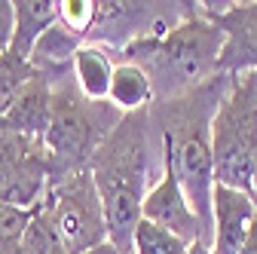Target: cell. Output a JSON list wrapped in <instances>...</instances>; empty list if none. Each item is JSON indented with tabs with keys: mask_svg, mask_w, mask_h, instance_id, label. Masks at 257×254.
Segmentation results:
<instances>
[{
	"mask_svg": "<svg viewBox=\"0 0 257 254\" xmlns=\"http://www.w3.org/2000/svg\"><path fill=\"white\" fill-rule=\"evenodd\" d=\"M52 184V156L46 141L0 129V202L37 208Z\"/></svg>",
	"mask_w": 257,
	"mask_h": 254,
	"instance_id": "obj_5",
	"label": "cell"
},
{
	"mask_svg": "<svg viewBox=\"0 0 257 254\" xmlns=\"http://www.w3.org/2000/svg\"><path fill=\"white\" fill-rule=\"evenodd\" d=\"M16 37V4L13 0H0V55L10 52Z\"/></svg>",
	"mask_w": 257,
	"mask_h": 254,
	"instance_id": "obj_19",
	"label": "cell"
},
{
	"mask_svg": "<svg viewBox=\"0 0 257 254\" xmlns=\"http://www.w3.org/2000/svg\"><path fill=\"white\" fill-rule=\"evenodd\" d=\"M153 98H156V92H153V83H150L147 71L132 65V61H119L116 71H113V80H110L107 104L113 110H119L122 116H128V113L147 110V104Z\"/></svg>",
	"mask_w": 257,
	"mask_h": 254,
	"instance_id": "obj_12",
	"label": "cell"
},
{
	"mask_svg": "<svg viewBox=\"0 0 257 254\" xmlns=\"http://www.w3.org/2000/svg\"><path fill=\"white\" fill-rule=\"evenodd\" d=\"M193 254H211V248H205V245H193Z\"/></svg>",
	"mask_w": 257,
	"mask_h": 254,
	"instance_id": "obj_22",
	"label": "cell"
},
{
	"mask_svg": "<svg viewBox=\"0 0 257 254\" xmlns=\"http://www.w3.org/2000/svg\"><path fill=\"white\" fill-rule=\"evenodd\" d=\"M239 254H257V217H254V224H251V230H248V236H245Z\"/></svg>",
	"mask_w": 257,
	"mask_h": 254,
	"instance_id": "obj_20",
	"label": "cell"
},
{
	"mask_svg": "<svg viewBox=\"0 0 257 254\" xmlns=\"http://www.w3.org/2000/svg\"><path fill=\"white\" fill-rule=\"evenodd\" d=\"M223 46L227 34L220 31V25L205 16L199 4H193L184 22H178L172 31L122 46V61L144 68L156 95L178 98L196 92L220 74Z\"/></svg>",
	"mask_w": 257,
	"mask_h": 254,
	"instance_id": "obj_1",
	"label": "cell"
},
{
	"mask_svg": "<svg viewBox=\"0 0 257 254\" xmlns=\"http://www.w3.org/2000/svg\"><path fill=\"white\" fill-rule=\"evenodd\" d=\"M52 92L46 74H34L31 83L16 95V101L10 104V110L0 116V129L10 132H22L28 138H40L46 141L49 132V116H52Z\"/></svg>",
	"mask_w": 257,
	"mask_h": 254,
	"instance_id": "obj_9",
	"label": "cell"
},
{
	"mask_svg": "<svg viewBox=\"0 0 257 254\" xmlns=\"http://www.w3.org/2000/svg\"><path fill=\"white\" fill-rule=\"evenodd\" d=\"M141 214H144V220H153V224L166 227L169 233L181 236V239L190 242V245H205V248H211L208 230L202 227L199 214L193 211V205H190V199H187V193H184L178 175H175L166 163H163L159 178L147 187Z\"/></svg>",
	"mask_w": 257,
	"mask_h": 254,
	"instance_id": "obj_6",
	"label": "cell"
},
{
	"mask_svg": "<svg viewBox=\"0 0 257 254\" xmlns=\"http://www.w3.org/2000/svg\"><path fill=\"white\" fill-rule=\"evenodd\" d=\"M58 22L77 37H86L98 22V4L95 0H58Z\"/></svg>",
	"mask_w": 257,
	"mask_h": 254,
	"instance_id": "obj_17",
	"label": "cell"
},
{
	"mask_svg": "<svg viewBox=\"0 0 257 254\" xmlns=\"http://www.w3.org/2000/svg\"><path fill=\"white\" fill-rule=\"evenodd\" d=\"M251 193H254V199H257V166H254V184H251Z\"/></svg>",
	"mask_w": 257,
	"mask_h": 254,
	"instance_id": "obj_23",
	"label": "cell"
},
{
	"mask_svg": "<svg viewBox=\"0 0 257 254\" xmlns=\"http://www.w3.org/2000/svg\"><path fill=\"white\" fill-rule=\"evenodd\" d=\"M227 34L220 74H257V4H199Z\"/></svg>",
	"mask_w": 257,
	"mask_h": 254,
	"instance_id": "obj_7",
	"label": "cell"
},
{
	"mask_svg": "<svg viewBox=\"0 0 257 254\" xmlns=\"http://www.w3.org/2000/svg\"><path fill=\"white\" fill-rule=\"evenodd\" d=\"M22 254H71L68 248H64L61 236L55 233L43 202L37 205L34 220H31V227H28V233L22 239Z\"/></svg>",
	"mask_w": 257,
	"mask_h": 254,
	"instance_id": "obj_16",
	"label": "cell"
},
{
	"mask_svg": "<svg viewBox=\"0 0 257 254\" xmlns=\"http://www.w3.org/2000/svg\"><path fill=\"white\" fill-rule=\"evenodd\" d=\"M58 22V0H16V37L10 52L31 61L40 37Z\"/></svg>",
	"mask_w": 257,
	"mask_h": 254,
	"instance_id": "obj_10",
	"label": "cell"
},
{
	"mask_svg": "<svg viewBox=\"0 0 257 254\" xmlns=\"http://www.w3.org/2000/svg\"><path fill=\"white\" fill-rule=\"evenodd\" d=\"M116 125L104 122V101H89L71 89L52 92V116L46 132V150L52 156V178L89 169L92 156Z\"/></svg>",
	"mask_w": 257,
	"mask_h": 254,
	"instance_id": "obj_3",
	"label": "cell"
},
{
	"mask_svg": "<svg viewBox=\"0 0 257 254\" xmlns=\"http://www.w3.org/2000/svg\"><path fill=\"white\" fill-rule=\"evenodd\" d=\"M132 254H193V245L184 242L181 236L169 233L166 227L141 217L135 239H132Z\"/></svg>",
	"mask_w": 257,
	"mask_h": 254,
	"instance_id": "obj_14",
	"label": "cell"
},
{
	"mask_svg": "<svg viewBox=\"0 0 257 254\" xmlns=\"http://www.w3.org/2000/svg\"><path fill=\"white\" fill-rule=\"evenodd\" d=\"M89 254H119V251H116V248H113V245L107 242V245H101V248H95V251H89Z\"/></svg>",
	"mask_w": 257,
	"mask_h": 254,
	"instance_id": "obj_21",
	"label": "cell"
},
{
	"mask_svg": "<svg viewBox=\"0 0 257 254\" xmlns=\"http://www.w3.org/2000/svg\"><path fill=\"white\" fill-rule=\"evenodd\" d=\"M211 156H214L217 184L251 193L254 166H257V74L254 71L233 74L227 95L217 104L211 116Z\"/></svg>",
	"mask_w": 257,
	"mask_h": 254,
	"instance_id": "obj_2",
	"label": "cell"
},
{
	"mask_svg": "<svg viewBox=\"0 0 257 254\" xmlns=\"http://www.w3.org/2000/svg\"><path fill=\"white\" fill-rule=\"evenodd\" d=\"M37 74V68L31 61L13 55V52H4L0 55V116L10 110V104L16 101V95L31 83V77Z\"/></svg>",
	"mask_w": 257,
	"mask_h": 254,
	"instance_id": "obj_15",
	"label": "cell"
},
{
	"mask_svg": "<svg viewBox=\"0 0 257 254\" xmlns=\"http://www.w3.org/2000/svg\"><path fill=\"white\" fill-rule=\"evenodd\" d=\"M80 46H83V43H80V37H77V34H71V31L64 28L61 22H55V25L46 31V34L40 37V43L34 46L31 65H34L40 74H46V68H58V65H64V61L71 65Z\"/></svg>",
	"mask_w": 257,
	"mask_h": 254,
	"instance_id": "obj_13",
	"label": "cell"
},
{
	"mask_svg": "<svg viewBox=\"0 0 257 254\" xmlns=\"http://www.w3.org/2000/svg\"><path fill=\"white\" fill-rule=\"evenodd\" d=\"M43 205L55 233L61 236L64 248L71 254H89L95 248L107 245L104 202L89 169L55 175Z\"/></svg>",
	"mask_w": 257,
	"mask_h": 254,
	"instance_id": "obj_4",
	"label": "cell"
},
{
	"mask_svg": "<svg viewBox=\"0 0 257 254\" xmlns=\"http://www.w3.org/2000/svg\"><path fill=\"white\" fill-rule=\"evenodd\" d=\"M74 68V83L80 89L83 98L89 101H107V92H110V80H113V71L116 65L110 61V55L104 52V46L98 43H83L71 61Z\"/></svg>",
	"mask_w": 257,
	"mask_h": 254,
	"instance_id": "obj_11",
	"label": "cell"
},
{
	"mask_svg": "<svg viewBox=\"0 0 257 254\" xmlns=\"http://www.w3.org/2000/svg\"><path fill=\"white\" fill-rule=\"evenodd\" d=\"M257 217V202L251 193L214 184L211 196V254H239L251 224Z\"/></svg>",
	"mask_w": 257,
	"mask_h": 254,
	"instance_id": "obj_8",
	"label": "cell"
},
{
	"mask_svg": "<svg viewBox=\"0 0 257 254\" xmlns=\"http://www.w3.org/2000/svg\"><path fill=\"white\" fill-rule=\"evenodd\" d=\"M37 208H19V205H7L0 202V245H13L22 242L31 220H34Z\"/></svg>",
	"mask_w": 257,
	"mask_h": 254,
	"instance_id": "obj_18",
	"label": "cell"
}]
</instances>
